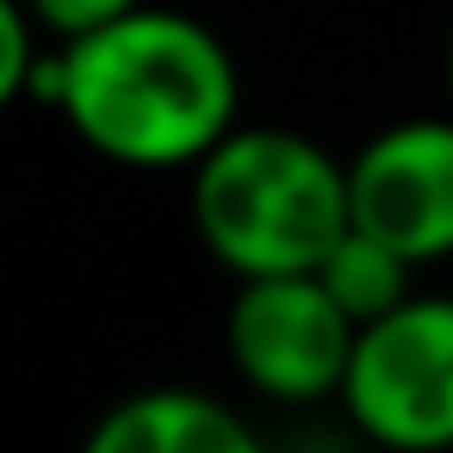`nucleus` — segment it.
Listing matches in <instances>:
<instances>
[{
    "label": "nucleus",
    "mask_w": 453,
    "mask_h": 453,
    "mask_svg": "<svg viewBox=\"0 0 453 453\" xmlns=\"http://www.w3.org/2000/svg\"><path fill=\"white\" fill-rule=\"evenodd\" d=\"M242 106L236 63L211 26L168 7H131L81 38H63L57 112L119 168H193Z\"/></svg>",
    "instance_id": "f257e3e1"
},
{
    "label": "nucleus",
    "mask_w": 453,
    "mask_h": 453,
    "mask_svg": "<svg viewBox=\"0 0 453 453\" xmlns=\"http://www.w3.org/2000/svg\"><path fill=\"white\" fill-rule=\"evenodd\" d=\"M348 224V162L298 131L230 125L193 162V230L230 280L311 273Z\"/></svg>",
    "instance_id": "f03ea898"
},
{
    "label": "nucleus",
    "mask_w": 453,
    "mask_h": 453,
    "mask_svg": "<svg viewBox=\"0 0 453 453\" xmlns=\"http://www.w3.org/2000/svg\"><path fill=\"white\" fill-rule=\"evenodd\" d=\"M342 403L385 453H453V298L410 292L360 323Z\"/></svg>",
    "instance_id": "7ed1b4c3"
},
{
    "label": "nucleus",
    "mask_w": 453,
    "mask_h": 453,
    "mask_svg": "<svg viewBox=\"0 0 453 453\" xmlns=\"http://www.w3.org/2000/svg\"><path fill=\"white\" fill-rule=\"evenodd\" d=\"M360 323L329 298L317 273H261L236 280L224 311V354L236 379L273 403L342 397Z\"/></svg>",
    "instance_id": "20e7f679"
},
{
    "label": "nucleus",
    "mask_w": 453,
    "mask_h": 453,
    "mask_svg": "<svg viewBox=\"0 0 453 453\" xmlns=\"http://www.w3.org/2000/svg\"><path fill=\"white\" fill-rule=\"evenodd\" d=\"M354 224L403 261L453 255V119H403L348 156Z\"/></svg>",
    "instance_id": "39448f33"
},
{
    "label": "nucleus",
    "mask_w": 453,
    "mask_h": 453,
    "mask_svg": "<svg viewBox=\"0 0 453 453\" xmlns=\"http://www.w3.org/2000/svg\"><path fill=\"white\" fill-rule=\"evenodd\" d=\"M81 453H267V447L224 397L187 385H150L100 410Z\"/></svg>",
    "instance_id": "423d86ee"
},
{
    "label": "nucleus",
    "mask_w": 453,
    "mask_h": 453,
    "mask_svg": "<svg viewBox=\"0 0 453 453\" xmlns=\"http://www.w3.org/2000/svg\"><path fill=\"white\" fill-rule=\"evenodd\" d=\"M410 267H416V261H403L391 242H379L372 230L348 224L342 242H335L311 273L329 286V298H335L354 323H372V317H385V311H397V304L410 298Z\"/></svg>",
    "instance_id": "0eeeda50"
},
{
    "label": "nucleus",
    "mask_w": 453,
    "mask_h": 453,
    "mask_svg": "<svg viewBox=\"0 0 453 453\" xmlns=\"http://www.w3.org/2000/svg\"><path fill=\"white\" fill-rule=\"evenodd\" d=\"M32 63H38V19L26 0H0V112L32 94Z\"/></svg>",
    "instance_id": "6e6552de"
},
{
    "label": "nucleus",
    "mask_w": 453,
    "mask_h": 453,
    "mask_svg": "<svg viewBox=\"0 0 453 453\" xmlns=\"http://www.w3.org/2000/svg\"><path fill=\"white\" fill-rule=\"evenodd\" d=\"M26 7H32V19H38L44 32L81 38V32L119 19V13H131V7H143V0H26Z\"/></svg>",
    "instance_id": "1a4fd4ad"
},
{
    "label": "nucleus",
    "mask_w": 453,
    "mask_h": 453,
    "mask_svg": "<svg viewBox=\"0 0 453 453\" xmlns=\"http://www.w3.org/2000/svg\"><path fill=\"white\" fill-rule=\"evenodd\" d=\"M447 94H453V32H447Z\"/></svg>",
    "instance_id": "9d476101"
}]
</instances>
